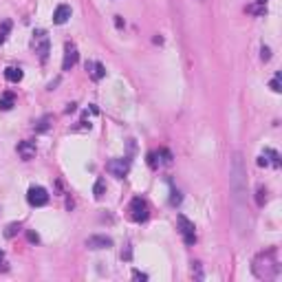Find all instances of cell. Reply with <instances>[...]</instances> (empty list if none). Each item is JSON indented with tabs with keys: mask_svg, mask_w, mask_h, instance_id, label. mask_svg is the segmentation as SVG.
<instances>
[{
	"mask_svg": "<svg viewBox=\"0 0 282 282\" xmlns=\"http://www.w3.org/2000/svg\"><path fill=\"white\" fill-rule=\"evenodd\" d=\"M229 190H232V205H234V220L240 225V218H245V225L249 227V214H247V170L240 152H234L232 166H229Z\"/></svg>",
	"mask_w": 282,
	"mask_h": 282,
	"instance_id": "6da1fadb",
	"label": "cell"
},
{
	"mask_svg": "<svg viewBox=\"0 0 282 282\" xmlns=\"http://www.w3.org/2000/svg\"><path fill=\"white\" fill-rule=\"evenodd\" d=\"M251 271L258 280H276L280 276V263L276 256V249H267L260 251L254 263H251Z\"/></svg>",
	"mask_w": 282,
	"mask_h": 282,
	"instance_id": "7a4b0ae2",
	"label": "cell"
},
{
	"mask_svg": "<svg viewBox=\"0 0 282 282\" xmlns=\"http://www.w3.org/2000/svg\"><path fill=\"white\" fill-rule=\"evenodd\" d=\"M31 47L33 51L40 55V60L44 62L49 57V51H51V42H49V35L44 29H35L33 31V38H31Z\"/></svg>",
	"mask_w": 282,
	"mask_h": 282,
	"instance_id": "3957f363",
	"label": "cell"
},
{
	"mask_svg": "<svg viewBox=\"0 0 282 282\" xmlns=\"http://www.w3.org/2000/svg\"><path fill=\"white\" fill-rule=\"evenodd\" d=\"M128 212H130V218L135 220V223H144V220H148V214H150V207H148L146 198L135 196V198H132V201H130V205H128Z\"/></svg>",
	"mask_w": 282,
	"mask_h": 282,
	"instance_id": "277c9868",
	"label": "cell"
},
{
	"mask_svg": "<svg viewBox=\"0 0 282 282\" xmlns=\"http://www.w3.org/2000/svg\"><path fill=\"white\" fill-rule=\"evenodd\" d=\"M176 225H179V234L185 245H194L196 243V229H194V223L190 218H185L183 214L176 218Z\"/></svg>",
	"mask_w": 282,
	"mask_h": 282,
	"instance_id": "5b68a950",
	"label": "cell"
},
{
	"mask_svg": "<svg viewBox=\"0 0 282 282\" xmlns=\"http://www.w3.org/2000/svg\"><path fill=\"white\" fill-rule=\"evenodd\" d=\"M27 201L33 207H42L49 203V192L40 188V185H33V188H29V192H27Z\"/></svg>",
	"mask_w": 282,
	"mask_h": 282,
	"instance_id": "8992f818",
	"label": "cell"
},
{
	"mask_svg": "<svg viewBox=\"0 0 282 282\" xmlns=\"http://www.w3.org/2000/svg\"><path fill=\"white\" fill-rule=\"evenodd\" d=\"M108 172L115 176V179H124L126 174L130 172V159H113V161H108Z\"/></svg>",
	"mask_w": 282,
	"mask_h": 282,
	"instance_id": "52a82bcc",
	"label": "cell"
},
{
	"mask_svg": "<svg viewBox=\"0 0 282 282\" xmlns=\"http://www.w3.org/2000/svg\"><path fill=\"white\" fill-rule=\"evenodd\" d=\"M77 57H79V53H77V47H75V44H71V42H66V44H64V60H62V71H71L73 66L77 64Z\"/></svg>",
	"mask_w": 282,
	"mask_h": 282,
	"instance_id": "ba28073f",
	"label": "cell"
},
{
	"mask_svg": "<svg viewBox=\"0 0 282 282\" xmlns=\"http://www.w3.org/2000/svg\"><path fill=\"white\" fill-rule=\"evenodd\" d=\"M258 166H273V168H280V154L276 152V150H265L263 154H260V159H258Z\"/></svg>",
	"mask_w": 282,
	"mask_h": 282,
	"instance_id": "9c48e42d",
	"label": "cell"
},
{
	"mask_svg": "<svg viewBox=\"0 0 282 282\" xmlns=\"http://www.w3.org/2000/svg\"><path fill=\"white\" fill-rule=\"evenodd\" d=\"M86 247L88 249H108V247H113V240H110L108 236H91V238H86Z\"/></svg>",
	"mask_w": 282,
	"mask_h": 282,
	"instance_id": "30bf717a",
	"label": "cell"
},
{
	"mask_svg": "<svg viewBox=\"0 0 282 282\" xmlns=\"http://www.w3.org/2000/svg\"><path fill=\"white\" fill-rule=\"evenodd\" d=\"M71 7L69 5H57L55 7V11H53V22L55 25H66L69 22V18H71Z\"/></svg>",
	"mask_w": 282,
	"mask_h": 282,
	"instance_id": "8fae6325",
	"label": "cell"
},
{
	"mask_svg": "<svg viewBox=\"0 0 282 282\" xmlns=\"http://www.w3.org/2000/svg\"><path fill=\"white\" fill-rule=\"evenodd\" d=\"M18 154L25 161L33 159L35 157V141H20V144H18Z\"/></svg>",
	"mask_w": 282,
	"mask_h": 282,
	"instance_id": "7c38bea8",
	"label": "cell"
},
{
	"mask_svg": "<svg viewBox=\"0 0 282 282\" xmlns=\"http://www.w3.org/2000/svg\"><path fill=\"white\" fill-rule=\"evenodd\" d=\"M86 71L95 82H99L104 75H106V69H104L102 62H86Z\"/></svg>",
	"mask_w": 282,
	"mask_h": 282,
	"instance_id": "4fadbf2b",
	"label": "cell"
},
{
	"mask_svg": "<svg viewBox=\"0 0 282 282\" xmlns=\"http://www.w3.org/2000/svg\"><path fill=\"white\" fill-rule=\"evenodd\" d=\"M13 104H16L13 93H3V95H0V110H11Z\"/></svg>",
	"mask_w": 282,
	"mask_h": 282,
	"instance_id": "5bb4252c",
	"label": "cell"
},
{
	"mask_svg": "<svg viewBox=\"0 0 282 282\" xmlns=\"http://www.w3.org/2000/svg\"><path fill=\"white\" fill-rule=\"evenodd\" d=\"M22 69H18V66H9V69H5V77L9 79V82H20L22 79Z\"/></svg>",
	"mask_w": 282,
	"mask_h": 282,
	"instance_id": "9a60e30c",
	"label": "cell"
},
{
	"mask_svg": "<svg viewBox=\"0 0 282 282\" xmlns=\"http://www.w3.org/2000/svg\"><path fill=\"white\" fill-rule=\"evenodd\" d=\"M18 229H20V225H18V223H11V225L5 229V236H7V238H11V236H16V232H18Z\"/></svg>",
	"mask_w": 282,
	"mask_h": 282,
	"instance_id": "2e32d148",
	"label": "cell"
},
{
	"mask_svg": "<svg viewBox=\"0 0 282 282\" xmlns=\"http://www.w3.org/2000/svg\"><path fill=\"white\" fill-rule=\"evenodd\" d=\"M49 122H51V117L47 115V117H42V119L38 122V126H35V130H40V132H44V130H47L49 128Z\"/></svg>",
	"mask_w": 282,
	"mask_h": 282,
	"instance_id": "e0dca14e",
	"label": "cell"
},
{
	"mask_svg": "<svg viewBox=\"0 0 282 282\" xmlns=\"http://www.w3.org/2000/svg\"><path fill=\"white\" fill-rule=\"evenodd\" d=\"M271 91L273 93H280L282 91V88H280V73H276V77L271 79Z\"/></svg>",
	"mask_w": 282,
	"mask_h": 282,
	"instance_id": "ac0fdd59",
	"label": "cell"
},
{
	"mask_svg": "<svg viewBox=\"0 0 282 282\" xmlns=\"http://www.w3.org/2000/svg\"><path fill=\"white\" fill-rule=\"evenodd\" d=\"M102 194H104V181L97 179V183H95V198H102Z\"/></svg>",
	"mask_w": 282,
	"mask_h": 282,
	"instance_id": "d6986e66",
	"label": "cell"
},
{
	"mask_svg": "<svg viewBox=\"0 0 282 282\" xmlns=\"http://www.w3.org/2000/svg\"><path fill=\"white\" fill-rule=\"evenodd\" d=\"M265 203H267V190H265V188H260V190H258V205L263 207Z\"/></svg>",
	"mask_w": 282,
	"mask_h": 282,
	"instance_id": "ffe728a7",
	"label": "cell"
},
{
	"mask_svg": "<svg viewBox=\"0 0 282 282\" xmlns=\"http://www.w3.org/2000/svg\"><path fill=\"white\" fill-rule=\"evenodd\" d=\"M170 203H172V205L181 203V196H179V192H176V190H172V198H170Z\"/></svg>",
	"mask_w": 282,
	"mask_h": 282,
	"instance_id": "44dd1931",
	"label": "cell"
},
{
	"mask_svg": "<svg viewBox=\"0 0 282 282\" xmlns=\"http://www.w3.org/2000/svg\"><path fill=\"white\" fill-rule=\"evenodd\" d=\"M0 269H7V265H5V251L0 249Z\"/></svg>",
	"mask_w": 282,
	"mask_h": 282,
	"instance_id": "7402d4cb",
	"label": "cell"
},
{
	"mask_svg": "<svg viewBox=\"0 0 282 282\" xmlns=\"http://www.w3.org/2000/svg\"><path fill=\"white\" fill-rule=\"evenodd\" d=\"M260 57H263L265 62H267V60H269V57H271V55H269V49H267V47H263V55H260Z\"/></svg>",
	"mask_w": 282,
	"mask_h": 282,
	"instance_id": "603a6c76",
	"label": "cell"
},
{
	"mask_svg": "<svg viewBox=\"0 0 282 282\" xmlns=\"http://www.w3.org/2000/svg\"><path fill=\"white\" fill-rule=\"evenodd\" d=\"M132 278H137V280H146V273H139V271H135V273H132Z\"/></svg>",
	"mask_w": 282,
	"mask_h": 282,
	"instance_id": "cb8c5ba5",
	"label": "cell"
},
{
	"mask_svg": "<svg viewBox=\"0 0 282 282\" xmlns=\"http://www.w3.org/2000/svg\"><path fill=\"white\" fill-rule=\"evenodd\" d=\"M29 240H31V243H38L40 238H38V234H29Z\"/></svg>",
	"mask_w": 282,
	"mask_h": 282,
	"instance_id": "d4e9b609",
	"label": "cell"
},
{
	"mask_svg": "<svg viewBox=\"0 0 282 282\" xmlns=\"http://www.w3.org/2000/svg\"><path fill=\"white\" fill-rule=\"evenodd\" d=\"M5 42V33H0V44H3Z\"/></svg>",
	"mask_w": 282,
	"mask_h": 282,
	"instance_id": "484cf974",
	"label": "cell"
},
{
	"mask_svg": "<svg viewBox=\"0 0 282 282\" xmlns=\"http://www.w3.org/2000/svg\"><path fill=\"white\" fill-rule=\"evenodd\" d=\"M198 3H201V0H198Z\"/></svg>",
	"mask_w": 282,
	"mask_h": 282,
	"instance_id": "4316f807",
	"label": "cell"
}]
</instances>
